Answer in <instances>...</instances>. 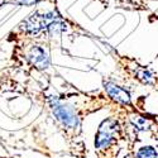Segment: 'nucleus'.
Instances as JSON below:
<instances>
[{
    "mask_svg": "<svg viewBox=\"0 0 158 158\" xmlns=\"http://www.w3.org/2000/svg\"><path fill=\"white\" fill-rule=\"evenodd\" d=\"M39 0H13V3H17L19 5H34Z\"/></svg>",
    "mask_w": 158,
    "mask_h": 158,
    "instance_id": "nucleus-8",
    "label": "nucleus"
},
{
    "mask_svg": "<svg viewBox=\"0 0 158 158\" xmlns=\"http://www.w3.org/2000/svg\"><path fill=\"white\" fill-rule=\"evenodd\" d=\"M28 58L32 62V64H34L39 70L48 69V66L51 63V58H49V55L47 53V51L39 46L32 47L29 55H28Z\"/></svg>",
    "mask_w": 158,
    "mask_h": 158,
    "instance_id": "nucleus-2",
    "label": "nucleus"
},
{
    "mask_svg": "<svg viewBox=\"0 0 158 158\" xmlns=\"http://www.w3.org/2000/svg\"><path fill=\"white\" fill-rule=\"evenodd\" d=\"M131 123H133V125L138 129V130H146L147 128V120L144 119V118L142 116H134L131 118Z\"/></svg>",
    "mask_w": 158,
    "mask_h": 158,
    "instance_id": "nucleus-7",
    "label": "nucleus"
},
{
    "mask_svg": "<svg viewBox=\"0 0 158 158\" xmlns=\"http://www.w3.org/2000/svg\"><path fill=\"white\" fill-rule=\"evenodd\" d=\"M113 139H114V134L99 130L96 137H95V147L98 149H105V148L110 147Z\"/></svg>",
    "mask_w": 158,
    "mask_h": 158,
    "instance_id": "nucleus-4",
    "label": "nucleus"
},
{
    "mask_svg": "<svg viewBox=\"0 0 158 158\" xmlns=\"http://www.w3.org/2000/svg\"><path fill=\"white\" fill-rule=\"evenodd\" d=\"M137 78L146 85H152L153 84V75L147 70H140L139 72H137Z\"/></svg>",
    "mask_w": 158,
    "mask_h": 158,
    "instance_id": "nucleus-6",
    "label": "nucleus"
},
{
    "mask_svg": "<svg viewBox=\"0 0 158 158\" xmlns=\"http://www.w3.org/2000/svg\"><path fill=\"white\" fill-rule=\"evenodd\" d=\"M157 157H158L157 151L151 146L142 147L137 152V158H157Z\"/></svg>",
    "mask_w": 158,
    "mask_h": 158,
    "instance_id": "nucleus-5",
    "label": "nucleus"
},
{
    "mask_svg": "<svg viewBox=\"0 0 158 158\" xmlns=\"http://www.w3.org/2000/svg\"><path fill=\"white\" fill-rule=\"evenodd\" d=\"M52 111L56 119L64 127L69 129H75L80 125V119H78L77 114L75 113V109L70 105H63V104H57L55 106H52Z\"/></svg>",
    "mask_w": 158,
    "mask_h": 158,
    "instance_id": "nucleus-1",
    "label": "nucleus"
},
{
    "mask_svg": "<svg viewBox=\"0 0 158 158\" xmlns=\"http://www.w3.org/2000/svg\"><path fill=\"white\" fill-rule=\"evenodd\" d=\"M105 86V90H106L108 95L115 100L116 102H120L123 105H129L130 104V95L127 90L122 89L120 86H118L113 82H105L104 84Z\"/></svg>",
    "mask_w": 158,
    "mask_h": 158,
    "instance_id": "nucleus-3",
    "label": "nucleus"
}]
</instances>
